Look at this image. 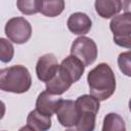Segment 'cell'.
Wrapping results in <instances>:
<instances>
[{
	"mask_svg": "<svg viewBox=\"0 0 131 131\" xmlns=\"http://www.w3.org/2000/svg\"><path fill=\"white\" fill-rule=\"evenodd\" d=\"M32 85L29 70L20 64L0 70V90L16 94L27 92Z\"/></svg>",
	"mask_w": 131,
	"mask_h": 131,
	"instance_id": "7a4b0ae2",
	"label": "cell"
},
{
	"mask_svg": "<svg viewBox=\"0 0 131 131\" xmlns=\"http://www.w3.org/2000/svg\"><path fill=\"white\" fill-rule=\"evenodd\" d=\"M67 26L73 34L82 36V35L87 34L91 30L92 21L86 13L75 12L69 16Z\"/></svg>",
	"mask_w": 131,
	"mask_h": 131,
	"instance_id": "30bf717a",
	"label": "cell"
},
{
	"mask_svg": "<svg viewBox=\"0 0 131 131\" xmlns=\"http://www.w3.org/2000/svg\"><path fill=\"white\" fill-rule=\"evenodd\" d=\"M66 131H76V130H73V129H68V130H66Z\"/></svg>",
	"mask_w": 131,
	"mask_h": 131,
	"instance_id": "7402d4cb",
	"label": "cell"
},
{
	"mask_svg": "<svg viewBox=\"0 0 131 131\" xmlns=\"http://www.w3.org/2000/svg\"><path fill=\"white\" fill-rule=\"evenodd\" d=\"M123 2L120 0H96L94 7L99 16L102 18H111L116 16L122 10Z\"/></svg>",
	"mask_w": 131,
	"mask_h": 131,
	"instance_id": "7c38bea8",
	"label": "cell"
},
{
	"mask_svg": "<svg viewBox=\"0 0 131 131\" xmlns=\"http://www.w3.org/2000/svg\"><path fill=\"white\" fill-rule=\"evenodd\" d=\"M28 126L36 131H48L51 128V117L39 113L37 110L31 111L27 118Z\"/></svg>",
	"mask_w": 131,
	"mask_h": 131,
	"instance_id": "5bb4252c",
	"label": "cell"
},
{
	"mask_svg": "<svg viewBox=\"0 0 131 131\" xmlns=\"http://www.w3.org/2000/svg\"><path fill=\"white\" fill-rule=\"evenodd\" d=\"M16 6L24 14L30 15L39 12V0H18Z\"/></svg>",
	"mask_w": 131,
	"mask_h": 131,
	"instance_id": "ac0fdd59",
	"label": "cell"
},
{
	"mask_svg": "<svg viewBox=\"0 0 131 131\" xmlns=\"http://www.w3.org/2000/svg\"><path fill=\"white\" fill-rule=\"evenodd\" d=\"M55 115L60 125L68 128L75 126L79 118L75 101L70 99H60L59 104L55 111Z\"/></svg>",
	"mask_w": 131,
	"mask_h": 131,
	"instance_id": "ba28073f",
	"label": "cell"
},
{
	"mask_svg": "<svg viewBox=\"0 0 131 131\" xmlns=\"http://www.w3.org/2000/svg\"><path fill=\"white\" fill-rule=\"evenodd\" d=\"M90 95L96 99L105 100L110 98L116 90V77L112 68L105 63H98L87 75Z\"/></svg>",
	"mask_w": 131,
	"mask_h": 131,
	"instance_id": "6da1fadb",
	"label": "cell"
},
{
	"mask_svg": "<svg viewBox=\"0 0 131 131\" xmlns=\"http://www.w3.org/2000/svg\"><path fill=\"white\" fill-rule=\"evenodd\" d=\"M118 64L120 68V71L125 74L126 76H131V52L130 50L120 53L118 57Z\"/></svg>",
	"mask_w": 131,
	"mask_h": 131,
	"instance_id": "d6986e66",
	"label": "cell"
},
{
	"mask_svg": "<svg viewBox=\"0 0 131 131\" xmlns=\"http://www.w3.org/2000/svg\"><path fill=\"white\" fill-rule=\"evenodd\" d=\"M78 111V121L76 123V131H94L95 119L99 111V100L90 94L79 96L75 101Z\"/></svg>",
	"mask_w": 131,
	"mask_h": 131,
	"instance_id": "3957f363",
	"label": "cell"
},
{
	"mask_svg": "<svg viewBox=\"0 0 131 131\" xmlns=\"http://www.w3.org/2000/svg\"><path fill=\"white\" fill-rule=\"evenodd\" d=\"M101 131H126L125 122L120 115L110 113L103 119Z\"/></svg>",
	"mask_w": 131,
	"mask_h": 131,
	"instance_id": "2e32d148",
	"label": "cell"
},
{
	"mask_svg": "<svg viewBox=\"0 0 131 131\" xmlns=\"http://www.w3.org/2000/svg\"><path fill=\"white\" fill-rule=\"evenodd\" d=\"M5 111H6V107H5V104L2 100H0V120L4 117L5 115Z\"/></svg>",
	"mask_w": 131,
	"mask_h": 131,
	"instance_id": "ffe728a7",
	"label": "cell"
},
{
	"mask_svg": "<svg viewBox=\"0 0 131 131\" xmlns=\"http://www.w3.org/2000/svg\"><path fill=\"white\" fill-rule=\"evenodd\" d=\"M57 58L52 53H46L39 57L36 64V74L40 81L47 83L51 80L58 70Z\"/></svg>",
	"mask_w": 131,
	"mask_h": 131,
	"instance_id": "52a82bcc",
	"label": "cell"
},
{
	"mask_svg": "<svg viewBox=\"0 0 131 131\" xmlns=\"http://www.w3.org/2000/svg\"><path fill=\"white\" fill-rule=\"evenodd\" d=\"M14 55V48L8 39L0 38V61L7 63Z\"/></svg>",
	"mask_w": 131,
	"mask_h": 131,
	"instance_id": "e0dca14e",
	"label": "cell"
},
{
	"mask_svg": "<svg viewBox=\"0 0 131 131\" xmlns=\"http://www.w3.org/2000/svg\"><path fill=\"white\" fill-rule=\"evenodd\" d=\"M71 55L81 60L85 67L90 66L97 57V46L92 39L80 36L74 40L71 46Z\"/></svg>",
	"mask_w": 131,
	"mask_h": 131,
	"instance_id": "8992f818",
	"label": "cell"
},
{
	"mask_svg": "<svg viewBox=\"0 0 131 131\" xmlns=\"http://www.w3.org/2000/svg\"><path fill=\"white\" fill-rule=\"evenodd\" d=\"M60 97H57L56 95H52L49 92L42 91L36 100V110L48 117H51L53 114H55V111L59 104Z\"/></svg>",
	"mask_w": 131,
	"mask_h": 131,
	"instance_id": "8fae6325",
	"label": "cell"
},
{
	"mask_svg": "<svg viewBox=\"0 0 131 131\" xmlns=\"http://www.w3.org/2000/svg\"><path fill=\"white\" fill-rule=\"evenodd\" d=\"M63 0H39V12L45 16H57L63 11Z\"/></svg>",
	"mask_w": 131,
	"mask_h": 131,
	"instance_id": "9a60e30c",
	"label": "cell"
},
{
	"mask_svg": "<svg viewBox=\"0 0 131 131\" xmlns=\"http://www.w3.org/2000/svg\"><path fill=\"white\" fill-rule=\"evenodd\" d=\"M4 31L8 40L16 44H24L28 42L32 36L31 24L21 16H16L8 19L5 25Z\"/></svg>",
	"mask_w": 131,
	"mask_h": 131,
	"instance_id": "5b68a950",
	"label": "cell"
},
{
	"mask_svg": "<svg viewBox=\"0 0 131 131\" xmlns=\"http://www.w3.org/2000/svg\"><path fill=\"white\" fill-rule=\"evenodd\" d=\"M18 131H36V130H34L33 128H31L30 126H28V125H27V126L21 127V128H20Z\"/></svg>",
	"mask_w": 131,
	"mask_h": 131,
	"instance_id": "44dd1931",
	"label": "cell"
},
{
	"mask_svg": "<svg viewBox=\"0 0 131 131\" xmlns=\"http://www.w3.org/2000/svg\"><path fill=\"white\" fill-rule=\"evenodd\" d=\"M114 35V42L121 47L131 48V14L129 11L116 15L110 23Z\"/></svg>",
	"mask_w": 131,
	"mask_h": 131,
	"instance_id": "277c9868",
	"label": "cell"
},
{
	"mask_svg": "<svg viewBox=\"0 0 131 131\" xmlns=\"http://www.w3.org/2000/svg\"><path fill=\"white\" fill-rule=\"evenodd\" d=\"M58 69L72 83H75L82 77L85 71V66L77 57L69 55L61 61Z\"/></svg>",
	"mask_w": 131,
	"mask_h": 131,
	"instance_id": "9c48e42d",
	"label": "cell"
},
{
	"mask_svg": "<svg viewBox=\"0 0 131 131\" xmlns=\"http://www.w3.org/2000/svg\"><path fill=\"white\" fill-rule=\"evenodd\" d=\"M72 84L73 83L58 69L54 77L46 83V91L52 95H61L71 87Z\"/></svg>",
	"mask_w": 131,
	"mask_h": 131,
	"instance_id": "4fadbf2b",
	"label": "cell"
}]
</instances>
